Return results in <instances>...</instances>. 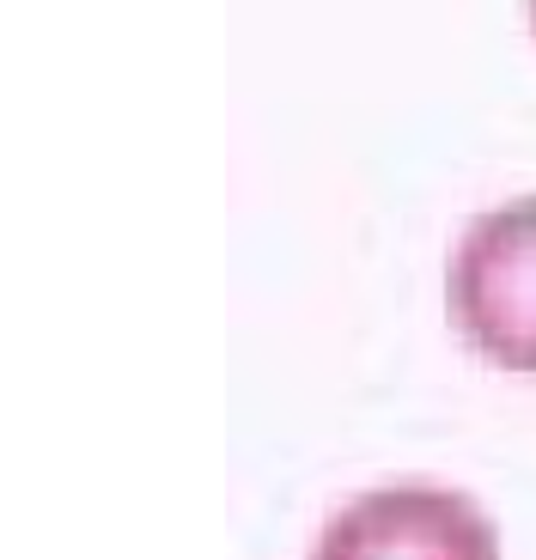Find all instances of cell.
Here are the masks:
<instances>
[{"instance_id":"6da1fadb","label":"cell","mask_w":536,"mask_h":560,"mask_svg":"<svg viewBox=\"0 0 536 560\" xmlns=\"http://www.w3.org/2000/svg\"><path fill=\"white\" fill-rule=\"evenodd\" d=\"M445 305L488 365L536 378V196H512L464 225Z\"/></svg>"},{"instance_id":"7a4b0ae2","label":"cell","mask_w":536,"mask_h":560,"mask_svg":"<svg viewBox=\"0 0 536 560\" xmlns=\"http://www.w3.org/2000/svg\"><path fill=\"white\" fill-rule=\"evenodd\" d=\"M311 560H500V536L469 493L396 481L329 512Z\"/></svg>"},{"instance_id":"3957f363","label":"cell","mask_w":536,"mask_h":560,"mask_svg":"<svg viewBox=\"0 0 536 560\" xmlns=\"http://www.w3.org/2000/svg\"><path fill=\"white\" fill-rule=\"evenodd\" d=\"M524 7H531V25H536V0H524Z\"/></svg>"}]
</instances>
